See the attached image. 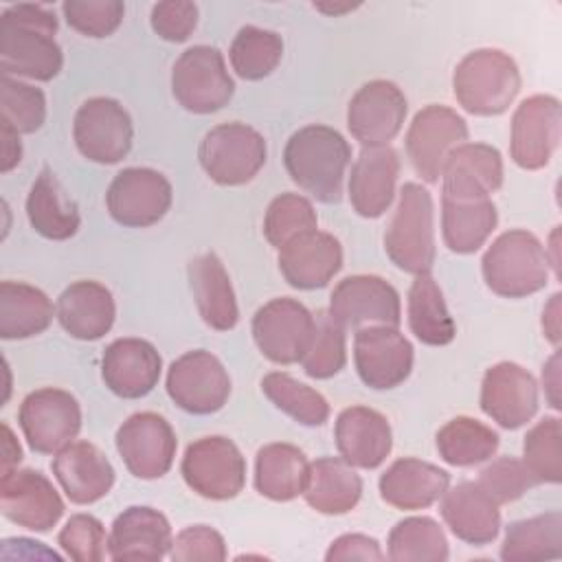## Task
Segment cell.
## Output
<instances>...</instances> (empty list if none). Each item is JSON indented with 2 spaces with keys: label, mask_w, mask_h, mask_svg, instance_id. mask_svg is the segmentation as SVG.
Here are the masks:
<instances>
[{
  "label": "cell",
  "mask_w": 562,
  "mask_h": 562,
  "mask_svg": "<svg viewBox=\"0 0 562 562\" xmlns=\"http://www.w3.org/2000/svg\"><path fill=\"white\" fill-rule=\"evenodd\" d=\"M498 507L501 505L494 503L476 481H463L443 492L439 512L459 540L483 547L496 540L501 531Z\"/></svg>",
  "instance_id": "obj_29"
},
{
  "label": "cell",
  "mask_w": 562,
  "mask_h": 562,
  "mask_svg": "<svg viewBox=\"0 0 562 562\" xmlns=\"http://www.w3.org/2000/svg\"><path fill=\"white\" fill-rule=\"evenodd\" d=\"M384 551L380 549V542L364 533H345L336 538L327 553V562H342V560H384Z\"/></svg>",
  "instance_id": "obj_53"
},
{
  "label": "cell",
  "mask_w": 562,
  "mask_h": 562,
  "mask_svg": "<svg viewBox=\"0 0 562 562\" xmlns=\"http://www.w3.org/2000/svg\"><path fill=\"white\" fill-rule=\"evenodd\" d=\"M57 18L44 4H11L0 15V70L9 77L50 81L64 66L55 42Z\"/></svg>",
  "instance_id": "obj_1"
},
{
  "label": "cell",
  "mask_w": 562,
  "mask_h": 562,
  "mask_svg": "<svg viewBox=\"0 0 562 562\" xmlns=\"http://www.w3.org/2000/svg\"><path fill=\"white\" fill-rule=\"evenodd\" d=\"M542 386H544V395L551 408L560 411V351L555 349L553 356L544 362L542 367Z\"/></svg>",
  "instance_id": "obj_55"
},
{
  "label": "cell",
  "mask_w": 562,
  "mask_h": 562,
  "mask_svg": "<svg viewBox=\"0 0 562 562\" xmlns=\"http://www.w3.org/2000/svg\"><path fill=\"white\" fill-rule=\"evenodd\" d=\"M468 123L452 108L430 103L422 108L406 132V156L417 176L432 184L441 178L448 154L468 140Z\"/></svg>",
  "instance_id": "obj_14"
},
{
  "label": "cell",
  "mask_w": 562,
  "mask_h": 562,
  "mask_svg": "<svg viewBox=\"0 0 562 562\" xmlns=\"http://www.w3.org/2000/svg\"><path fill=\"white\" fill-rule=\"evenodd\" d=\"M2 432H4V439H2V474H9L22 461V448H20L18 439L13 437V430L9 428L7 422L2 424Z\"/></svg>",
  "instance_id": "obj_57"
},
{
  "label": "cell",
  "mask_w": 562,
  "mask_h": 562,
  "mask_svg": "<svg viewBox=\"0 0 562 562\" xmlns=\"http://www.w3.org/2000/svg\"><path fill=\"white\" fill-rule=\"evenodd\" d=\"M114 443L130 474L143 481L165 476L173 465L178 448L171 424L151 411L130 415L119 426Z\"/></svg>",
  "instance_id": "obj_16"
},
{
  "label": "cell",
  "mask_w": 562,
  "mask_h": 562,
  "mask_svg": "<svg viewBox=\"0 0 562 562\" xmlns=\"http://www.w3.org/2000/svg\"><path fill=\"white\" fill-rule=\"evenodd\" d=\"M558 228H560V226L553 228V233H551V237H549V246H544L547 252H549V250L555 252V255H553V272H555V277H560V263H558V261H560V259H558Z\"/></svg>",
  "instance_id": "obj_58"
},
{
  "label": "cell",
  "mask_w": 562,
  "mask_h": 562,
  "mask_svg": "<svg viewBox=\"0 0 562 562\" xmlns=\"http://www.w3.org/2000/svg\"><path fill=\"white\" fill-rule=\"evenodd\" d=\"M18 424L33 452L55 454L77 439L81 430V408L68 391L44 386L22 400Z\"/></svg>",
  "instance_id": "obj_9"
},
{
  "label": "cell",
  "mask_w": 562,
  "mask_h": 562,
  "mask_svg": "<svg viewBox=\"0 0 562 562\" xmlns=\"http://www.w3.org/2000/svg\"><path fill=\"white\" fill-rule=\"evenodd\" d=\"M310 476L305 452L292 443L274 441L259 448L255 459V490L277 503L294 501L303 494Z\"/></svg>",
  "instance_id": "obj_34"
},
{
  "label": "cell",
  "mask_w": 562,
  "mask_h": 562,
  "mask_svg": "<svg viewBox=\"0 0 562 562\" xmlns=\"http://www.w3.org/2000/svg\"><path fill=\"white\" fill-rule=\"evenodd\" d=\"M338 454L353 468L375 470L386 461L393 448L389 419L369 406H349L340 411L334 426Z\"/></svg>",
  "instance_id": "obj_26"
},
{
  "label": "cell",
  "mask_w": 562,
  "mask_h": 562,
  "mask_svg": "<svg viewBox=\"0 0 562 562\" xmlns=\"http://www.w3.org/2000/svg\"><path fill=\"white\" fill-rule=\"evenodd\" d=\"M522 463L533 476L536 485L562 481V424L547 415L536 422L522 441Z\"/></svg>",
  "instance_id": "obj_44"
},
{
  "label": "cell",
  "mask_w": 562,
  "mask_h": 562,
  "mask_svg": "<svg viewBox=\"0 0 562 562\" xmlns=\"http://www.w3.org/2000/svg\"><path fill=\"white\" fill-rule=\"evenodd\" d=\"M162 360L158 349L143 338H116L101 358V378L105 386L123 397L138 400L154 391L160 380Z\"/></svg>",
  "instance_id": "obj_23"
},
{
  "label": "cell",
  "mask_w": 562,
  "mask_h": 562,
  "mask_svg": "<svg viewBox=\"0 0 562 562\" xmlns=\"http://www.w3.org/2000/svg\"><path fill=\"white\" fill-rule=\"evenodd\" d=\"M266 138L250 125L233 121L211 127L198 147L204 173L222 187L250 182L266 165Z\"/></svg>",
  "instance_id": "obj_6"
},
{
  "label": "cell",
  "mask_w": 562,
  "mask_h": 562,
  "mask_svg": "<svg viewBox=\"0 0 562 562\" xmlns=\"http://www.w3.org/2000/svg\"><path fill=\"white\" fill-rule=\"evenodd\" d=\"M441 198L485 200L503 187L501 151L485 143L454 147L441 169Z\"/></svg>",
  "instance_id": "obj_22"
},
{
  "label": "cell",
  "mask_w": 562,
  "mask_h": 562,
  "mask_svg": "<svg viewBox=\"0 0 562 562\" xmlns=\"http://www.w3.org/2000/svg\"><path fill=\"white\" fill-rule=\"evenodd\" d=\"M263 395L288 417L303 426H323L329 419L327 400L285 371H270L261 380Z\"/></svg>",
  "instance_id": "obj_43"
},
{
  "label": "cell",
  "mask_w": 562,
  "mask_h": 562,
  "mask_svg": "<svg viewBox=\"0 0 562 562\" xmlns=\"http://www.w3.org/2000/svg\"><path fill=\"white\" fill-rule=\"evenodd\" d=\"M301 496L318 514L342 516L358 505L362 479L342 457H321L310 463V476Z\"/></svg>",
  "instance_id": "obj_33"
},
{
  "label": "cell",
  "mask_w": 562,
  "mask_h": 562,
  "mask_svg": "<svg viewBox=\"0 0 562 562\" xmlns=\"http://www.w3.org/2000/svg\"><path fill=\"white\" fill-rule=\"evenodd\" d=\"M55 307L35 285L22 281L0 283V338L24 340L48 329Z\"/></svg>",
  "instance_id": "obj_36"
},
{
  "label": "cell",
  "mask_w": 562,
  "mask_h": 562,
  "mask_svg": "<svg viewBox=\"0 0 562 562\" xmlns=\"http://www.w3.org/2000/svg\"><path fill=\"white\" fill-rule=\"evenodd\" d=\"M538 382L516 362H496L481 380V411L505 430H516L538 413Z\"/></svg>",
  "instance_id": "obj_20"
},
{
  "label": "cell",
  "mask_w": 562,
  "mask_h": 562,
  "mask_svg": "<svg viewBox=\"0 0 562 562\" xmlns=\"http://www.w3.org/2000/svg\"><path fill=\"white\" fill-rule=\"evenodd\" d=\"M171 542V525L165 514L147 505H132L112 522L108 536V555L114 562H158L169 555Z\"/></svg>",
  "instance_id": "obj_24"
},
{
  "label": "cell",
  "mask_w": 562,
  "mask_h": 562,
  "mask_svg": "<svg viewBox=\"0 0 562 562\" xmlns=\"http://www.w3.org/2000/svg\"><path fill=\"white\" fill-rule=\"evenodd\" d=\"M498 439L490 426L465 415L446 422L435 437L439 457L454 468H472L492 459L498 450Z\"/></svg>",
  "instance_id": "obj_40"
},
{
  "label": "cell",
  "mask_w": 562,
  "mask_h": 562,
  "mask_svg": "<svg viewBox=\"0 0 562 562\" xmlns=\"http://www.w3.org/2000/svg\"><path fill=\"white\" fill-rule=\"evenodd\" d=\"M226 555L228 551L222 533L209 525L184 527L169 549L173 562H222Z\"/></svg>",
  "instance_id": "obj_51"
},
{
  "label": "cell",
  "mask_w": 562,
  "mask_h": 562,
  "mask_svg": "<svg viewBox=\"0 0 562 562\" xmlns=\"http://www.w3.org/2000/svg\"><path fill=\"white\" fill-rule=\"evenodd\" d=\"M26 217L33 231L46 239H70L81 224L77 204L66 195L57 176L44 167L26 195Z\"/></svg>",
  "instance_id": "obj_35"
},
{
  "label": "cell",
  "mask_w": 562,
  "mask_h": 562,
  "mask_svg": "<svg viewBox=\"0 0 562 562\" xmlns=\"http://www.w3.org/2000/svg\"><path fill=\"white\" fill-rule=\"evenodd\" d=\"M318 228V217L312 202L299 193L277 195L263 215V235L277 250L294 237Z\"/></svg>",
  "instance_id": "obj_45"
},
{
  "label": "cell",
  "mask_w": 562,
  "mask_h": 562,
  "mask_svg": "<svg viewBox=\"0 0 562 562\" xmlns=\"http://www.w3.org/2000/svg\"><path fill=\"white\" fill-rule=\"evenodd\" d=\"M151 29L165 42H184L198 26V4L189 0H165L151 7Z\"/></svg>",
  "instance_id": "obj_52"
},
{
  "label": "cell",
  "mask_w": 562,
  "mask_h": 562,
  "mask_svg": "<svg viewBox=\"0 0 562 562\" xmlns=\"http://www.w3.org/2000/svg\"><path fill=\"white\" fill-rule=\"evenodd\" d=\"M400 158L393 147H362L349 173L351 209L367 220L386 213L395 198Z\"/></svg>",
  "instance_id": "obj_27"
},
{
  "label": "cell",
  "mask_w": 562,
  "mask_h": 562,
  "mask_svg": "<svg viewBox=\"0 0 562 562\" xmlns=\"http://www.w3.org/2000/svg\"><path fill=\"white\" fill-rule=\"evenodd\" d=\"M314 336L301 364L303 371L314 380H327L340 373L347 364L345 329L329 316L327 310L314 314Z\"/></svg>",
  "instance_id": "obj_46"
},
{
  "label": "cell",
  "mask_w": 562,
  "mask_h": 562,
  "mask_svg": "<svg viewBox=\"0 0 562 562\" xmlns=\"http://www.w3.org/2000/svg\"><path fill=\"white\" fill-rule=\"evenodd\" d=\"M55 316L68 336L77 340H99L114 325V296L99 281H75L57 296Z\"/></svg>",
  "instance_id": "obj_30"
},
{
  "label": "cell",
  "mask_w": 562,
  "mask_h": 562,
  "mask_svg": "<svg viewBox=\"0 0 562 562\" xmlns=\"http://www.w3.org/2000/svg\"><path fill=\"white\" fill-rule=\"evenodd\" d=\"M180 472L189 490L209 501H231L246 485V459L222 435L200 437L189 443Z\"/></svg>",
  "instance_id": "obj_8"
},
{
  "label": "cell",
  "mask_w": 562,
  "mask_h": 562,
  "mask_svg": "<svg viewBox=\"0 0 562 562\" xmlns=\"http://www.w3.org/2000/svg\"><path fill=\"white\" fill-rule=\"evenodd\" d=\"M314 327V314L290 296L263 303L250 325L257 349L274 364L301 362L312 345Z\"/></svg>",
  "instance_id": "obj_10"
},
{
  "label": "cell",
  "mask_w": 562,
  "mask_h": 562,
  "mask_svg": "<svg viewBox=\"0 0 562 562\" xmlns=\"http://www.w3.org/2000/svg\"><path fill=\"white\" fill-rule=\"evenodd\" d=\"M64 18L70 29L86 37L112 35L125 15L121 0H66L61 4Z\"/></svg>",
  "instance_id": "obj_48"
},
{
  "label": "cell",
  "mask_w": 562,
  "mask_h": 562,
  "mask_svg": "<svg viewBox=\"0 0 562 562\" xmlns=\"http://www.w3.org/2000/svg\"><path fill=\"white\" fill-rule=\"evenodd\" d=\"M327 312L345 331L369 325L400 327L402 323L397 290L375 274H351L338 281Z\"/></svg>",
  "instance_id": "obj_15"
},
{
  "label": "cell",
  "mask_w": 562,
  "mask_h": 562,
  "mask_svg": "<svg viewBox=\"0 0 562 562\" xmlns=\"http://www.w3.org/2000/svg\"><path fill=\"white\" fill-rule=\"evenodd\" d=\"M0 119L20 134L37 132L46 121V97L40 88L0 75Z\"/></svg>",
  "instance_id": "obj_47"
},
{
  "label": "cell",
  "mask_w": 562,
  "mask_h": 562,
  "mask_svg": "<svg viewBox=\"0 0 562 562\" xmlns=\"http://www.w3.org/2000/svg\"><path fill=\"white\" fill-rule=\"evenodd\" d=\"M314 9L323 11V13H329V15H338V13H347V11H353L356 4H345V7H327V4H314Z\"/></svg>",
  "instance_id": "obj_59"
},
{
  "label": "cell",
  "mask_w": 562,
  "mask_h": 562,
  "mask_svg": "<svg viewBox=\"0 0 562 562\" xmlns=\"http://www.w3.org/2000/svg\"><path fill=\"white\" fill-rule=\"evenodd\" d=\"M448 487L450 474L446 470L415 457L393 461L378 481L382 501L404 512L430 507Z\"/></svg>",
  "instance_id": "obj_31"
},
{
  "label": "cell",
  "mask_w": 562,
  "mask_h": 562,
  "mask_svg": "<svg viewBox=\"0 0 562 562\" xmlns=\"http://www.w3.org/2000/svg\"><path fill=\"white\" fill-rule=\"evenodd\" d=\"M57 544L75 562H101L108 551V536L99 518L75 514L61 527Z\"/></svg>",
  "instance_id": "obj_50"
},
{
  "label": "cell",
  "mask_w": 562,
  "mask_h": 562,
  "mask_svg": "<svg viewBox=\"0 0 562 562\" xmlns=\"http://www.w3.org/2000/svg\"><path fill=\"white\" fill-rule=\"evenodd\" d=\"M349 162V143L329 125L314 123L296 130L283 149V165L292 182L323 204L340 202Z\"/></svg>",
  "instance_id": "obj_2"
},
{
  "label": "cell",
  "mask_w": 562,
  "mask_h": 562,
  "mask_svg": "<svg viewBox=\"0 0 562 562\" xmlns=\"http://www.w3.org/2000/svg\"><path fill=\"white\" fill-rule=\"evenodd\" d=\"M485 285L505 299H525L549 283V259L542 241L522 228L498 235L481 259Z\"/></svg>",
  "instance_id": "obj_4"
},
{
  "label": "cell",
  "mask_w": 562,
  "mask_h": 562,
  "mask_svg": "<svg viewBox=\"0 0 562 562\" xmlns=\"http://www.w3.org/2000/svg\"><path fill=\"white\" fill-rule=\"evenodd\" d=\"M57 483L75 505H92L101 501L114 485V468L110 459L90 441H72L50 463Z\"/></svg>",
  "instance_id": "obj_28"
},
{
  "label": "cell",
  "mask_w": 562,
  "mask_h": 562,
  "mask_svg": "<svg viewBox=\"0 0 562 562\" xmlns=\"http://www.w3.org/2000/svg\"><path fill=\"white\" fill-rule=\"evenodd\" d=\"M0 140H2V158H0V171L9 173L13 167L22 160V143L20 132L13 130L7 121L0 119Z\"/></svg>",
  "instance_id": "obj_54"
},
{
  "label": "cell",
  "mask_w": 562,
  "mask_h": 562,
  "mask_svg": "<svg viewBox=\"0 0 562 562\" xmlns=\"http://www.w3.org/2000/svg\"><path fill=\"white\" fill-rule=\"evenodd\" d=\"M413 360V345L397 327L369 325L356 329L353 362L364 386L375 391L400 386L411 375Z\"/></svg>",
  "instance_id": "obj_18"
},
{
  "label": "cell",
  "mask_w": 562,
  "mask_h": 562,
  "mask_svg": "<svg viewBox=\"0 0 562 562\" xmlns=\"http://www.w3.org/2000/svg\"><path fill=\"white\" fill-rule=\"evenodd\" d=\"M189 288L202 321L217 331H228L239 321L231 277L215 252L198 255L187 266Z\"/></svg>",
  "instance_id": "obj_32"
},
{
  "label": "cell",
  "mask_w": 562,
  "mask_h": 562,
  "mask_svg": "<svg viewBox=\"0 0 562 562\" xmlns=\"http://www.w3.org/2000/svg\"><path fill=\"white\" fill-rule=\"evenodd\" d=\"M72 138L83 158L99 165H116L132 149V119L116 99L92 97L75 114Z\"/></svg>",
  "instance_id": "obj_11"
},
{
  "label": "cell",
  "mask_w": 562,
  "mask_h": 562,
  "mask_svg": "<svg viewBox=\"0 0 562 562\" xmlns=\"http://www.w3.org/2000/svg\"><path fill=\"white\" fill-rule=\"evenodd\" d=\"M498 224V211L492 198L450 200L441 198L443 244L457 255L476 252Z\"/></svg>",
  "instance_id": "obj_37"
},
{
  "label": "cell",
  "mask_w": 562,
  "mask_h": 562,
  "mask_svg": "<svg viewBox=\"0 0 562 562\" xmlns=\"http://www.w3.org/2000/svg\"><path fill=\"white\" fill-rule=\"evenodd\" d=\"M408 327L428 347H443L454 340L457 325L446 307L439 283L430 272L417 274L408 290Z\"/></svg>",
  "instance_id": "obj_38"
},
{
  "label": "cell",
  "mask_w": 562,
  "mask_h": 562,
  "mask_svg": "<svg viewBox=\"0 0 562 562\" xmlns=\"http://www.w3.org/2000/svg\"><path fill=\"white\" fill-rule=\"evenodd\" d=\"M389 259L408 274H426L435 263V206L432 195L419 182H406L397 209L384 233Z\"/></svg>",
  "instance_id": "obj_5"
},
{
  "label": "cell",
  "mask_w": 562,
  "mask_h": 562,
  "mask_svg": "<svg viewBox=\"0 0 562 562\" xmlns=\"http://www.w3.org/2000/svg\"><path fill=\"white\" fill-rule=\"evenodd\" d=\"M516 61L498 48L468 53L452 72V92L459 105L474 116H498L507 112L520 92Z\"/></svg>",
  "instance_id": "obj_3"
},
{
  "label": "cell",
  "mask_w": 562,
  "mask_h": 562,
  "mask_svg": "<svg viewBox=\"0 0 562 562\" xmlns=\"http://www.w3.org/2000/svg\"><path fill=\"white\" fill-rule=\"evenodd\" d=\"M0 512L18 527L46 533L64 516V501L40 470L15 468L0 479Z\"/></svg>",
  "instance_id": "obj_21"
},
{
  "label": "cell",
  "mask_w": 562,
  "mask_h": 562,
  "mask_svg": "<svg viewBox=\"0 0 562 562\" xmlns=\"http://www.w3.org/2000/svg\"><path fill=\"white\" fill-rule=\"evenodd\" d=\"M560 299H562V294L555 292L542 310V331L555 349L560 347V338H562V334H560Z\"/></svg>",
  "instance_id": "obj_56"
},
{
  "label": "cell",
  "mask_w": 562,
  "mask_h": 562,
  "mask_svg": "<svg viewBox=\"0 0 562 562\" xmlns=\"http://www.w3.org/2000/svg\"><path fill=\"white\" fill-rule=\"evenodd\" d=\"M476 483L498 505L518 501L527 490H531L536 485V481L529 474V470L525 468V463L516 457L494 459L479 472Z\"/></svg>",
  "instance_id": "obj_49"
},
{
  "label": "cell",
  "mask_w": 562,
  "mask_h": 562,
  "mask_svg": "<svg viewBox=\"0 0 562 562\" xmlns=\"http://www.w3.org/2000/svg\"><path fill=\"white\" fill-rule=\"evenodd\" d=\"M173 99L193 114H211L228 105L235 81L215 46L198 44L180 53L171 68Z\"/></svg>",
  "instance_id": "obj_7"
},
{
  "label": "cell",
  "mask_w": 562,
  "mask_h": 562,
  "mask_svg": "<svg viewBox=\"0 0 562 562\" xmlns=\"http://www.w3.org/2000/svg\"><path fill=\"white\" fill-rule=\"evenodd\" d=\"M171 200V182L149 167H127L119 171L105 193L110 217L127 228L158 224L167 215Z\"/></svg>",
  "instance_id": "obj_13"
},
{
  "label": "cell",
  "mask_w": 562,
  "mask_h": 562,
  "mask_svg": "<svg viewBox=\"0 0 562 562\" xmlns=\"http://www.w3.org/2000/svg\"><path fill=\"white\" fill-rule=\"evenodd\" d=\"M165 386L171 402L191 415L217 413L231 395L228 371L206 349H193L176 358Z\"/></svg>",
  "instance_id": "obj_12"
},
{
  "label": "cell",
  "mask_w": 562,
  "mask_h": 562,
  "mask_svg": "<svg viewBox=\"0 0 562 562\" xmlns=\"http://www.w3.org/2000/svg\"><path fill=\"white\" fill-rule=\"evenodd\" d=\"M562 136V108L551 94H531L516 108L512 116L509 154L512 160L527 171L549 165Z\"/></svg>",
  "instance_id": "obj_17"
},
{
  "label": "cell",
  "mask_w": 562,
  "mask_h": 562,
  "mask_svg": "<svg viewBox=\"0 0 562 562\" xmlns=\"http://www.w3.org/2000/svg\"><path fill=\"white\" fill-rule=\"evenodd\" d=\"M408 112L404 92L386 79L358 88L347 105V127L362 147H386L402 130Z\"/></svg>",
  "instance_id": "obj_19"
},
{
  "label": "cell",
  "mask_w": 562,
  "mask_h": 562,
  "mask_svg": "<svg viewBox=\"0 0 562 562\" xmlns=\"http://www.w3.org/2000/svg\"><path fill=\"white\" fill-rule=\"evenodd\" d=\"M562 555V514L547 512L514 520L505 529L501 558L518 560H558Z\"/></svg>",
  "instance_id": "obj_39"
},
{
  "label": "cell",
  "mask_w": 562,
  "mask_h": 562,
  "mask_svg": "<svg viewBox=\"0 0 562 562\" xmlns=\"http://www.w3.org/2000/svg\"><path fill=\"white\" fill-rule=\"evenodd\" d=\"M448 555L446 533L428 516H411L395 522L386 540V558L393 562H446Z\"/></svg>",
  "instance_id": "obj_41"
},
{
  "label": "cell",
  "mask_w": 562,
  "mask_h": 562,
  "mask_svg": "<svg viewBox=\"0 0 562 562\" xmlns=\"http://www.w3.org/2000/svg\"><path fill=\"white\" fill-rule=\"evenodd\" d=\"M283 57V40L279 33L246 24L231 42L228 59L233 70L246 81H259L277 70Z\"/></svg>",
  "instance_id": "obj_42"
},
{
  "label": "cell",
  "mask_w": 562,
  "mask_h": 562,
  "mask_svg": "<svg viewBox=\"0 0 562 562\" xmlns=\"http://www.w3.org/2000/svg\"><path fill=\"white\" fill-rule=\"evenodd\" d=\"M279 270L296 290L325 288L342 268V246L325 231H310L279 248Z\"/></svg>",
  "instance_id": "obj_25"
}]
</instances>
